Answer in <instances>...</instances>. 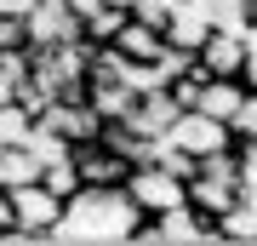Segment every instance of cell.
<instances>
[{"label":"cell","mask_w":257,"mask_h":246,"mask_svg":"<svg viewBox=\"0 0 257 246\" xmlns=\"http://www.w3.org/2000/svg\"><path fill=\"white\" fill-rule=\"evenodd\" d=\"M166 137L200 160V155H211V149H229V143H234V126H229V120H211V115H200V109H183V115L172 120Z\"/></svg>","instance_id":"obj_6"},{"label":"cell","mask_w":257,"mask_h":246,"mask_svg":"<svg viewBox=\"0 0 257 246\" xmlns=\"http://www.w3.org/2000/svg\"><path fill=\"white\" fill-rule=\"evenodd\" d=\"M6 46H29V29H23V18L0 12V52H6Z\"/></svg>","instance_id":"obj_20"},{"label":"cell","mask_w":257,"mask_h":246,"mask_svg":"<svg viewBox=\"0 0 257 246\" xmlns=\"http://www.w3.org/2000/svg\"><path fill=\"white\" fill-rule=\"evenodd\" d=\"M234 143H257V92L246 98V109L234 115Z\"/></svg>","instance_id":"obj_19"},{"label":"cell","mask_w":257,"mask_h":246,"mask_svg":"<svg viewBox=\"0 0 257 246\" xmlns=\"http://www.w3.org/2000/svg\"><path fill=\"white\" fill-rule=\"evenodd\" d=\"M189 206L200 212V218L217 223L229 206H240V183H223V178H200V172H194L189 178Z\"/></svg>","instance_id":"obj_12"},{"label":"cell","mask_w":257,"mask_h":246,"mask_svg":"<svg viewBox=\"0 0 257 246\" xmlns=\"http://www.w3.org/2000/svg\"><path fill=\"white\" fill-rule=\"evenodd\" d=\"M217 29V18H211V6L206 0H177V18L172 29H166V40H177V46H189V52H200V40Z\"/></svg>","instance_id":"obj_11"},{"label":"cell","mask_w":257,"mask_h":246,"mask_svg":"<svg viewBox=\"0 0 257 246\" xmlns=\"http://www.w3.org/2000/svg\"><path fill=\"white\" fill-rule=\"evenodd\" d=\"M6 201H12V223H18V229H29L40 246H52V240H57V223H63V206H69V201L46 189V178L12 183Z\"/></svg>","instance_id":"obj_2"},{"label":"cell","mask_w":257,"mask_h":246,"mask_svg":"<svg viewBox=\"0 0 257 246\" xmlns=\"http://www.w3.org/2000/svg\"><path fill=\"white\" fill-rule=\"evenodd\" d=\"M40 126L80 149V143H92V137H103V115L92 109V98H52L46 109H40Z\"/></svg>","instance_id":"obj_5"},{"label":"cell","mask_w":257,"mask_h":246,"mask_svg":"<svg viewBox=\"0 0 257 246\" xmlns=\"http://www.w3.org/2000/svg\"><path fill=\"white\" fill-rule=\"evenodd\" d=\"M103 6H109V0H69V12H74V18H80V23H92V18H97Z\"/></svg>","instance_id":"obj_21"},{"label":"cell","mask_w":257,"mask_h":246,"mask_svg":"<svg viewBox=\"0 0 257 246\" xmlns=\"http://www.w3.org/2000/svg\"><path fill=\"white\" fill-rule=\"evenodd\" d=\"M74 172H80L86 189H114V183H126V178H132V160L120 155V149H109L103 137H92V143L74 149Z\"/></svg>","instance_id":"obj_7"},{"label":"cell","mask_w":257,"mask_h":246,"mask_svg":"<svg viewBox=\"0 0 257 246\" xmlns=\"http://www.w3.org/2000/svg\"><path fill=\"white\" fill-rule=\"evenodd\" d=\"M149 212L132 201L126 183L114 189H80L63 206V223H57V246H126L138 235V223Z\"/></svg>","instance_id":"obj_1"},{"label":"cell","mask_w":257,"mask_h":246,"mask_svg":"<svg viewBox=\"0 0 257 246\" xmlns=\"http://www.w3.org/2000/svg\"><path fill=\"white\" fill-rule=\"evenodd\" d=\"M132 18L166 35V29H172V18H177V0H138V6H132Z\"/></svg>","instance_id":"obj_17"},{"label":"cell","mask_w":257,"mask_h":246,"mask_svg":"<svg viewBox=\"0 0 257 246\" xmlns=\"http://www.w3.org/2000/svg\"><path fill=\"white\" fill-rule=\"evenodd\" d=\"M126 189H132V201H138V206L149 212V218H160V212H172V206H183V201H189V178L166 172L160 160H143V166H132Z\"/></svg>","instance_id":"obj_3"},{"label":"cell","mask_w":257,"mask_h":246,"mask_svg":"<svg viewBox=\"0 0 257 246\" xmlns=\"http://www.w3.org/2000/svg\"><path fill=\"white\" fill-rule=\"evenodd\" d=\"M18 86H23L18 74H6V69H0V103H18Z\"/></svg>","instance_id":"obj_22"},{"label":"cell","mask_w":257,"mask_h":246,"mask_svg":"<svg viewBox=\"0 0 257 246\" xmlns=\"http://www.w3.org/2000/svg\"><path fill=\"white\" fill-rule=\"evenodd\" d=\"M40 178H46V189H52V195H63V201H74V195L86 189V183H80V172H74V155H69V160H52Z\"/></svg>","instance_id":"obj_16"},{"label":"cell","mask_w":257,"mask_h":246,"mask_svg":"<svg viewBox=\"0 0 257 246\" xmlns=\"http://www.w3.org/2000/svg\"><path fill=\"white\" fill-rule=\"evenodd\" d=\"M23 29H29V46H57V40H80L86 35V23L69 12V0H40L23 18Z\"/></svg>","instance_id":"obj_8"},{"label":"cell","mask_w":257,"mask_h":246,"mask_svg":"<svg viewBox=\"0 0 257 246\" xmlns=\"http://www.w3.org/2000/svg\"><path fill=\"white\" fill-rule=\"evenodd\" d=\"M246 98H251V86H246V80H229V74H206V80H200V103H194V109H200V115H211V120H229V126H234V115L246 109Z\"/></svg>","instance_id":"obj_9"},{"label":"cell","mask_w":257,"mask_h":246,"mask_svg":"<svg viewBox=\"0 0 257 246\" xmlns=\"http://www.w3.org/2000/svg\"><path fill=\"white\" fill-rule=\"evenodd\" d=\"M126 18H132V12H120V6H103L97 18L86 23V40H92V46H103V40H114V35H120V23H126Z\"/></svg>","instance_id":"obj_18"},{"label":"cell","mask_w":257,"mask_h":246,"mask_svg":"<svg viewBox=\"0 0 257 246\" xmlns=\"http://www.w3.org/2000/svg\"><path fill=\"white\" fill-rule=\"evenodd\" d=\"M109 6H120V12H132V6H138V0H109Z\"/></svg>","instance_id":"obj_23"},{"label":"cell","mask_w":257,"mask_h":246,"mask_svg":"<svg viewBox=\"0 0 257 246\" xmlns=\"http://www.w3.org/2000/svg\"><path fill=\"white\" fill-rule=\"evenodd\" d=\"M46 172V160L35 155L29 143H0V189H12V183H29Z\"/></svg>","instance_id":"obj_13"},{"label":"cell","mask_w":257,"mask_h":246,"mask_svg":"<svg viewBox=\"0 0 257 246\" xmlns=\"http://www.w3.org/2000/svg\"><path fill=\"white\" fill-rule=\"evenodd\" d=\"M126 63H160V52H166V35L160 29H149V23H138V18H126L120 23V35L109 40Z\"/></svg>","instance_id":"obj_10"},{"label":"cell","mask_w":257,"mask_h":246,"mask_svg":"<svg viewBox=\"0 0 257 246\" xmlns=\"http://www.w3.org/2000/svg\"><path fill=\"white\" fill-rule=\"evenodd\" d=\"M35 109H23V103H0V143H29V132H35Z\"/></svg>","instance_id":"obj_15"},{"label":"cell","mask_w":257,"mask_h":246,"mask_svg":"<svg viewBox=\"0 0 257 246\" xmlns=\"http://www.w3.org/2000/svg\"><path fill=\"white\" fill-rule=\"evenodd\" d=\"M246 63H251V35H246L240 23H217V29L200 40V69H206V74L246 80Z\"/></svg>","instance_id":"obj_4"},{"label":"cell","mask_w":257,"mask_h":246,"mask_svg":"<svg viewBox=\"0 0 257 246\" xmlns=\"http://www.w3.org/2000/svg\"><path fill=\"white\" fill-rule=\"evenodd\" d=\"M0 235H6V229H0Z\"/></svg>","instance_id":"obj_24"},{"label":"cell","mask_w":257,"mask_h":246,"mask_svg":"<svg viewBox=\"0 0 257 246\" xmlns=\"http://www.w3.org/2000/svg\"><path fill=\"white\" fill-rule=\"evenodd\" d=\"M217 240L223 246H257V206H246V201L229 206L217 218Z\"/></svg>","instance_id":"obj_14"}]
</instances>
